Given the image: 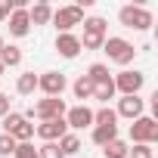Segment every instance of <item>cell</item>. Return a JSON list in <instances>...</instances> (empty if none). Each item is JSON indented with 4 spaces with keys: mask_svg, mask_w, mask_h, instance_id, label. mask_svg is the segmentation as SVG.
Returning <instances> with one entry per match:
<instances>
[{
    "mask_svg": "<svg viewBox=\"0 0 158 158\" xmlns=\"http://www.w3.org/2000/svg\"><path fill=\"white\" fill-rule=\"evenodd\" d=\"M0 121H3V133H13V130L22 124V115H19V112H10V115H3Z\"/></svg>",
    "mask_w": 158,
    "mask_h": 158,
    "instance_id": "obj_28",
    "label": "cell"
},
{
    "mask_svg": "<svg viewBox=\"0 0 158 158\" xmlns=\"http://www.w3.org/2000/svg\"><path fill=\"white\" fill-rule=\"evenodd\" d=\"M10 136H13L16 143H31V139H34V124L22 118V124H19V127H16V130H13Z\"/></svg>",
    "mask_w": 158,
    "mask_h": 158,
    "instance_id": "obj_22",
    "label": "cell"
},
{
    "mask_svg": "<svg viewBox=\"0 0 158 158\" xmlns=\"http://www.w3.org/2000/svg\"><path fill=\"white\" fill-rule=\"evenodd\" d=\"M50 19H53V6L47 0H37L34 6H28V22L31 25H50Z\"/></svg>",
    "mask_w": 158,
    "mask_h": 158,
    "instance_id": "obj_13",
    "label": "cell"
},
{
    "mask_svg": "<svg viewBox=\"0 0 158 158\" xmlns=\"http://www.w3.org/2000/svg\"><path fill=\"white\" fill-rule=\"evenodd\" d=\"M56 53L62 59H77V53H81L77 34H56Z\"/></svg>",
    "mask_w": 158,
    "mask_h": 158,
    "instance_id": "obj_11",
    "label": "cell"
},
{
    "mask_svg": "<svg viewBox=\"0 0 158 158\" xmlns=\"http://www.w3.org/2000/svg\"><path fill=\"white\" fill-rule=\"evenodd\" d=\"M59 149H62V155H65V158H68V155H77V152H81V136L68 130V133L59 139Z\"/></svg>",
    "mask_w": 158,
    "mask_h": 158,
    "instance_id": "obj_20",
    "label": "cell"
},
{
    "mask_svg": "<svg viewBox=\"0 0 158 158\" xmlns=\"http://www.w3.org/2000/svg\"><path fill=\"white\" fill-rule=\"evenodd\" d=\"M56 28H59V34H71V28L74 25H81L84 22V10L81 6H59V10H53V19H50Z\"/></svg>",
    "mask_w": 158,
    "mask_h": 158,
    "instance_id": "obj_5",
    "label": "cell"
},
{
    "mask_svg": "<svg viewBox=\"0 0 158 158\" xmlns=\"http://www.w3.org/2000/svg\"><path fill=\"white\" fill-rule=\"evenodd\" d=\"M3 71H6V68H3V65H0V74H3Z\"/></svg>",
    "mask_w": 158,
    "mask_h": 158,
    "instance_id": "obj_32",
    "label": "cell"
},
{
    "mask_svg": "<svg viewBox=\"0 0 158 158\" xmlns=\"http://www.w3.org/2000/svg\"><path fill=\"white\" fill-rule=\"evenodd\" d=\"M127 152H130V146H127L121 136L102 146V158H127Z\"/></svg>",
    "mask_w": 158,
    "mask_h": 158,
    "instance_id": "obj_18",
    "label": "cell"
},
{
    "mask_svg": "<svg viewBox=\"0 0 158 158\" xmlns=\"http://www.w3.org/2000/svg\"><path fill=\"white\" fill-rule=\"evenodd\" d=\"M65 133H68V124H65V118L40 121V124L34 127V136H37V139H44V143H59Z\"/></svg>",
    "mask_w": 158,
    "mask_h": 158,
    "instance_id": "obj_8",
    "label": "cell"
},
{
    "mask_svg": "<svg viewBox=\"0 0 158 158\" xmlns=\"http://www.w3.org/2000/svg\"><path fill=\"white\" fill-rule=\"evenodd\" d=\"M143 112H146V102H143L139 96H121V99H118V109H115V115H118V118H127V121L143 118Z\"/></svg>",
    "mask_w": 158,
    "mask_h": 158,
    "instance_id": "obj_10",
    "label": "cell"
},
{
    "mask_svg": "<svg viewBox=\"0 0 158 158\" xmlns=\"http://www.w3.org/2000/svg\"><path fill=\"white\" fill-rule=\"evenodd\" d=\"M3 47H6V40H3V34H0V50H3Z\"/></svg>",
    "mask_w": 158,
    "mask_h": 158,
    "instance_id": "obj_31",
    "label": "cell"
},
{
    "mask_svg": "<svg viewBox=\"0 0 158 158\" xmlns=\"http://www.w3.org/2000/svg\"><path fill=\"white\" fill-rule=\"evenodd\" d=\"M71 93H74V99H81V106H84L87 99H93V81H90L87 74H81V77L71 84Z\"/></svg>",
    "mask_w": 158,
    "mask_h": 158,
    "instance_id": "obj_15",
    "label": "cell"
},
{
    "mask_svg": "<svg viewBox=\"0 0 158 158\" xmlns=\"http://www.w3.org/2000/svg\"><path fill=\"white\" fill-rule=\"evenodd\" d=\"M112 81H115V93H121V96H139V90L146 84V74L136 71V68H124V71H118L112 77Z\"/></svg>",
    "mask_w": 158,
    "mask_h": 158,
    "instance_id": "obj_4",
    "label": "cell"
},
{
    "mask_svg": "<svg viewBox=\"0 0 158 158\" xmlns=\"http://www.w3.org/2000/svg\"><path fill=\"white\" fill-rule=\"evenodd\" d=\"M65 87H68V77L62 71H44V74H37V90L44 96H62Z\"/></svg>",
    "mask_w": 158,
    "mask_h": 158,
    "instance_id": "obj_7",
    "label": "cell"
},
{
    "mask_svg": "<svg viewBox=\"0 0 158 158\" xmlns=\"http://www.w3.org/2000/svg\"><path fill=\"white\" fill-rule=\"evenodd\" d=\"M10 13H13V6H10V0H0V25H3V22L10 19Z\"/></svg>",
    "mask_w": 158,
    "mask_h": 158,
    "instance_id": "obj_29",
    "label": "cell"
},
{
    "mask_svg": "<svg viewBox=\"0 0 158 158\" xmlns=\"http://www.w3.org/2000/svg\"><path fill=\"white\" fill-rule=\"evenodd\" d=\"M90 139L102 149L106 143H112V139H118V124H96L93 127V133H90Z\"/></svg>",
    "mask_w": 158,
    "mask_h": 158,
    "instance_id": "obj_14",
    "label": "cell"
},
{
    "mask_svg": "<svg viewBox=\"0 0 158 158\" xmlns=\"http://www.w3.org/2000/svg\"><path fill=\"white\" fill-rule=\"evenodd\" d=\"M127 158H155V149L146 146V143H136V146L127 152Z\"/></svg>",
    "mask_w": 158,
    "mask_h": 158,
    "instance_id": "obj_26",
    "label": "cell"
},
{
    "mask_svg": "<svg viewBox=\"0 0 158 158\" xmlns=\"http://www.w3.org/2000/svg\"><path fill=\"white\" fill-rule=\"evenodd\" d=\"M102 53L109 56V62H115V65H121V68H127V65L136 59V47H133L130 40H124V37H106Z\"/></svg>",
    "mask_w": 158,
    "mask_h": 158,
    "instance_id": "obj_3",
    "label": "cell"
},
{
    "mask_svg": "<svg viewBox=\"0 0 158 158\" xmlns=\"http://www.w3.org/2000/svg\"><path fill=\"white\" fill-rule=\"evenodd\" d=\"M65 112H68V106H65L62 96H47V99H37L22 118H25V121H31V118H37V121H53V118H65Z\"/></svg>",
    "mask_w": 158,
    "mask_h": 158,
    "instance_id": "obj_1",
    "label": "cell"
},
{
    "mask_svg": "<svg viewBox=\"0 0 158 158\" xmlns=\"http://www.w3.org/2000/svg\"><path fill=\"white\" fill-rule=\"evenodd\" d=\"M10 112H13V109H10V96L0 90V118H3V115H10Z\"/></svg>",
    "mask_w": 158,
    "mask_h": 158,
    "instance_id": "obj_30",
    "label": "cell"
},
{
    "mask_svg": "<svg viewBox=\"0 0 158 158\" xmlns=\"http://www.w3.org/2000/svg\"><path fill=\"white\" fill-rule=\"evenodd\" d=\"M16 146H19V143H16L10 133H0V158H10V155L16 152Z\"/></svg>",
    "mask_w": 158,
    "mask_h": 158,
    "instance_id": "obj_24",
    "label": "cell"
},
{
    "mask_svg": "<svg viewBox=\"0 0 158 158\" xmlns=\"http://www.w3.org/2000/svg\"><path fill=\"white\" fill-rule=\"evenodd\" d=\"M115 81H102V84H93V99H99L102 106H109V99H115Z\"/></svg>",
    "mask_w": 158,
    "mask_h": 158,
    "instance_id": "obj_19",
    "label": "cell"
},
{
    "mask_svg": "<svg viewBox=\"0 0 158 158\" xmlns=\"http://www.w3.org/2000/svg\"><path fill=\"white\" fill-rule=\"evenodd\" d=\"M130 139H133V146H136V143H146V146L158 143V121L149 118V115L136 118V121L130 124Z\"/></svg>",
    "mask_w": 158,
    "mask_h": 158,
    "instance_id": "obj_6",
    "label": "cell"
},
{
    "mask_svg": "<svg viewBox=\"0 0 158 158\" xmlns=\"http://www.w3.org/2000/svg\"><path fill=\"white\" fill-rule=\"evenodd\" d=\"M87 77L93 84H102V81H112V71H109V65H102V62H93L90 68H87Z\"/></svg>",
    "mask_w": 158,
    "mask_h": 158,
    "instance_id": "obj_21",
    "label": "cell"
},
{
    "mask_svg": "<svg viewBox=\"0 0 158 158\" xmlns=\"http://www.w3.org/2000/svg\"><path fill=\"white\" fill-rule=\"evenodd\" d=\"M118 22L124 28H133V31H149L152 28V13L143 3H124L118 10Z\"/></svg>",
    "mask_w": 158,
    "mask_h": 158,
    "instance_id": "obj_2",
    "label": "cell"
},
{
    "mask_svg": "<svg viewBox=\"0 0 158 158\" xmlns=\"http://www.w3.org/2000/svg\"><path fill=\"white\" fill-rule=\"evenodd\" d=\"M13 158H40V155H37L34 143H19V146H16V152H13Z\"/></svg>",
    "mask_w": 158,
    "mask_h": 158,
    "instance_id": "obj_27",
    "label": "cell"
},
{
    "mask_svg": "<svg viewBox=\"0 0 158 158\" xmlns=\"http://www.w3.org/2000/svg\"><path fill=\"white\" fill-rule=\"evenodd\" d=\"M65 124H68L71 133L84 130V127H93V109H90V106H71V109L65 112Z\"/></svg>",
    "mask_w": 158,
    "mask_h": 158,
    "instance_id": "obj_9",
    "label": "cell"
},
{
    "mask_svg": "<svg viewBox=\"0 0 158 158\" xmlns=\"http://www.w3.org/2000/svg\"><path fill=\"white\" fill-rule=\"evenodd\" d=\"M0 65L3 68H19L22 65V50L16 44H6L3 50H0Z\"/></svg>",
    "mask_w": 158,
    "mask_h": 158,
    "instance_id": "obj_16",
    "label": "cell"
},
{
    "mask_svg": "<svg viewBox=\"0 0 158 158\" xmlns=\"http://www.w3.org/2000/svg\"><path fill=\"white\" fill-rule=\"evenodd\" d=\"M37 155H40V158H65L62 149H59V143H44V146L37 149Z\"/></svg>",
    "mask_w": 158,
    "mask_h": 158,
    "instance_id": "obj_25",
    "label": "cell"
},
{
    "mask_svg": "<svg viewBox=\"0 0 158 158\" xmlns=\"http://www.w3.org/2000/svg\"><path fill=\"white\" fill-rule=\"evenodd\" d=\"M34 90H37V74L34 71H22L19 81H16V93L19 96H31Z\"/></svg>",
    "mask_w": 158,
    "mask_h": 158,
    "instance_id": "obj_17",
    "label": "cell"
},
{
    "mask_svg": "<svg viewBox=\"0 0 158 158\" xmlns=\"http://www.w3.org/2000/svg\"><path fill=\"white\" fill-rule=\"evenodd\" d=\"M96 124H118V115H115V109L112 106H102V109H96L93 112V127Z\"/></svg>",
    "mask_w": 158,
    "mask_h": 158,
    "instance_id": "obj_23",
    "label": "cell"
},
{
    "mask_svg": "<svg viewBox=\"0 0 158 158\" xmlns=\"http://www.w3.org/2000/svg\"><path fill=\"white\" fill-rule=\"evenodd\" d=\"M6 22H10V34H13V37H28V34H31V22H28V10H13Z\"/></svg>",
    "mask_w": 158,
    "mask_h": 158,
    "instance_id": "obj_12",
    "label": "cell"
}]
</instances>
